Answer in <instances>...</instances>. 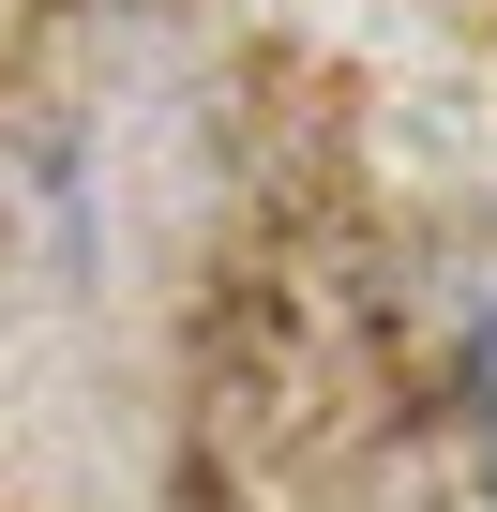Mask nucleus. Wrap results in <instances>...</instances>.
<instances>
[{"instance_id":"nucleus-1","label":"nucleus","mask_w":497,"mask_h":512,"mask_svg":"<svg viewBox=\"0 0 497 512\" xmlns=\"http://www.w3.org/2000/svg\"><path fill=\"white\" fill-rule=\"evenodd\" d=\"M467 407H482V452H497V317H482V347H467Z\"/></svg>"}]
</instances>
